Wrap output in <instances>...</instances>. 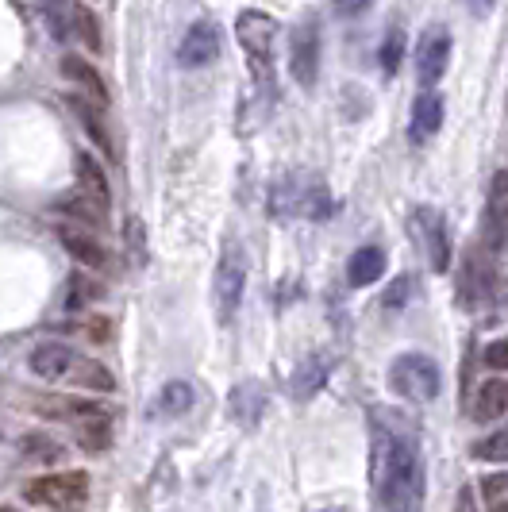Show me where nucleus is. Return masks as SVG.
Instances as JSON below:
<instances>
[{
	"label": "nucleus",
	"mask_w": 508,
	"mask_h": 512,
	"mask_svg": "<svg viewBox=\"0 0 508 512\" xmlns=\"http://www.w3.org/2000/svg\"><path fill=\"white\" fill-rule=\"evenodd\" d=\"M370 478L385 512H420L424 509V459L420 443L405 428H385L378 416L374 428V462Z\"/></svg>",
	"instance_id": "obj_1"
},
{
	"label": "nucleus",
	"mask_w": 508,
	"mask_h": 512,
	"mask_svg": "<svg viewBox=\"0 0 508 512\" xmlns=\"http://www.w3.org/2000/svg\"><path fill=\"white\" fill-rule=\"evenodd\" d=\"M235 39L247 54V66L258 85H270L274 81V39H278V20L258 12V8H247L239 12L235 20Z\"/></svg>",
	"instance_id": "obj_2"
},
{
	"label": "nucleus",
	"mask_w": 508,
	"mask_h": 512,
	"mask_svg": "<svg viewBox=\"0 0 508 512\" xmlns=\"http://www.w3.org/2000/svg\"><path fill=\"white\" fill-rule=\"evenodd\" d=\"M270 216H305V220H328L331 197L320 178H285L270 193Z\"/></svg>",
	"instance_id": "obj_3"
},
{
	"label": "nucleus",
	"mask_w": 508,
	"mask_h": 512,
	"mask_svg": "<svg viewBox=\"0 0 508 512\" xmlns=\"http://www.w3.org/2000/svg\"><path fill=\"white\" fill-rule=\"evenodd\" d=\"M389 389L397 397H405L412 405H428L439 397L443 389V374H439V362L420 355V351H408V355H397L393 366H389Z\"/></svg>",
	"instance_id": "obj_4"
},
{
	"label": "nucleus",
	"mask_w": 508,
	"mask_h": 512,
	"mask_svg": "<svg viewBox=\"0 0 508 512\" xmlns=\"http://www.w3.org/2000/svg\"><path fill=\"white\" fill-rule=\"evenodd\" d=\"M24 497L31 505L43 509H77L89 497V474L85 470H58V474H43L24 489Z\"/></svg>",
	"instance_id": "obj_5"
},
{
	"label": "nucleus",
	"mask_w": 508,
	"mask_h": 512,
	"mask_svg": "<svg viewBox=\"0 0 508 512\" xmlns=\"http://www.w3.org/2000/svg\"><path fill=\"white\" fill-rule=\"evenodd\" d=\"M289 74L301 89H312L320 77V24L305 20L289 35Z\"/></svg>",
	"instance_id": "obj_6"
},
{
	"label": "nucleus",
	"mask_w": 508,
	"mask_h": 512,
	"mask_svg": "<svg viewBox=\"0 0 508 512\" xmlns=\"http://www.w3.org/2000/svg\"><path fill=\"white\" fill-rule=\"evenodd\" d=\"M451 62V31L447 27H428L416 43V81L420 89H435L439 77L447 74Z\"/></svg>",
	"instance_id": "obj_7"
},
{
	"label": "nucleus",
	"mask_w": 508,
	"mask_h": 512,
	"mask_svg": "<svg viewBox=\"0 0 508 512\" xmlns=\"http://www.w3.org/2000/svg\"><path fill=\"white\" fill-rule=\"evenodd\" d=\"M412 231H416L420 247L428 251V262H432L435 274H447L451 270V231H447V220L435 208H416Z\"/></svg>",
	"instance_id": "obj_8"
},
{
	"label": "nucleus",
	"mask_w": 508,
	"mask_h": 512,
	"mask_svg": "<svg viewBox=\"0 0 508 512\" xmlns=\"http://www.w3.org/2000/svg\"><path fill=\"white\" fill-rule=\"evenodd\" d=\"M243 289H247V262L243 255L228 247L220 266H216V305H220V320H231V312L243 301Z\"/></svg>",
	"instance_id": "obj_9"
},
{
	"label": "nucleus",
	"mask_w": 508,
	"mask_h": 512,
	"mask_svg": "<svg viewBox=\"0 0 508 512\" xmlns=\"http://www.w3.org/2000/svg\"><path fill=\"white\" fill-rule=\"evenodd\" d=\"M66 108L77 116V124L89 135V143H93L108 162H120L116 139H112V131H108V124H104V116H101V104H89V97H74V93H70V97H66Z\"/></svg>",
	"instance_id": "obj_10"
},
{
	"label": "nucleus",
	"mask_w": 508,
	"mask_h": 512,
	"mask_svg": "<svg viewBox=\"0 0 508 512\" xmlns=\"http://www.w3.org/2000/svg\"><path fill=\"white\" fill-rule=\"evenodd\" d=\"M220 54V31L212 24H193L178 47V62L185 70H201Z\"/></svg>",
	"instance_id": "obj_11"
},
{
	"label": "nucleus",
	"mask_w": 508,
	"mask_h": 512,
	"mask_svg": "<svg viewBox=\"0 0 508 512\" xmlns=\"http://www.w3.org/2000/svg\"><path fill=\"white\" fill-rule=\"evenodd\" d=\"M58 239H62V247L70 251L81 270H89V274H104L108 266H112V258L104 251L101 243L89 235V231H77V228H58Z\"/></svg>",
	"instance_id": "obj_12"
},
{
	"label": "nucleus",
	"mask_w": 508,
	"mask_h": 512,
	"mask_svg": "<svg viewBox=\"0 0 508 512\" xmlns=\"http://www.w3.org/2000/svg\"><path fill=\"white\" fill-rule=\"evenodd\" d=\"M51 208L58 216H66V220H77L81 231H101L104 224H108V216H104L108 208L97 205V201H93L89 193H81V189H77V193H62Z\"/></svg>",
	"instance_id": "obj_13"
},
{
	"label": "nucleus",
	"mask_w": 508,
	"mask_h": 512,
	"mask_svg": "<svg viewBox=\"0 0 508 512\" xmlns=\"http://www.w3.org/2000/svg\"><path fill=\"white\" fill-rule=\"evenodd\" d=\"M70 366H77L70 343L47 339V343H39V347L31 351V370H35L43 382H58V378H66V374H70Z\"/></svg>",
	"instance_id": "obj_14"
},
{
	"label": "nucleus",
	"mask_w": 508,
	"mask_h": 512,
	"mask_svg": "<svg viewBox=\"0 0 508 512\" xmlns=\"http://www.w3.org/2000/svg\"><path fill=\"white\" fill-rule=\"evenodd\" d=\"M58 70H62V77H66V81L81 85V89L93 97V104H101V108H104V104L112 101V97H108V81H104L101 70H97L89 58H81V54H66Z\"/></svg>",
	"instance_id": "obj_15"
},
{
	"label": "nucleus",
	"mask_w": 508,
	"mask_h": 512,
	"mask_svg": "<svg viewBox=\"0 0 508 512\" xmlns=\"http://www.w3.org/2000/svg\"><path fill=\"white\" fill-rule=\"evenodd\" d=\"M439 128H443V97L435 89H424L416 97V104H412V128H408V135H412V143H428Z\"/></svg>",
	"instance_id": "obj_16"
},
{
	"label": "nucleus",
	"mask_w": 508,
	"mask_h": 512,
	"mask_svg": "<svg viewBox=\"0 0 508 512\" xmlns=\"http://www.w3.org/2000/svg\"><path fill=\"white\" fill-rule=\"evenodd\" d=\"M35 409L43 412V416H62V420H101V416H112L108 405L101 401H93V397H47V401H39Z\"/></svg>",
	"instance_id": "obj_17"
},
{
	"label": "nucleus",
	"mask_w": 508,
	"mask_h": 512,
	"mask_svg": "<svg viewBox=\"0 0 508 512\" xmlns=\"http://www.w3.org/2000/svg\"><path fill=\"white\" fill-rule=\"evenodd\" d=\"M74 174L81 181V193H89L97 205H112V185H108V174L101 170V162L93 158L89 151H77L74 154Z\"/></svg>",
	"instance_id": "obj_18"
},
{
	"label": "nucleus",
	"mask_w": 508,
	"mask_h": 512,
	"mask_svg": "<svg viewBox=\"0 0 508 512\" xmlns=\"http://www.w3.org/2000/svg\"><path fill=\"white\" fill-rule=\"evenodd\" d=\"M381 274H385V251L374 247V243L358 247L355 255H351V262H347V282L355 285V289L381 282Z\"/></svg>",
	"instance_id": "obj_19"
},
{
	"label": "nucleus",
	"mask_w": 508,
	"mask_h": 512,
	"mask_svg": "<svg viewBox=\"0 0 508 512\" xmlns=\"http://www.w3.org/2000/svg\"><path fill=\"white\" fill-rule=\"evenodd\" d=\"M474 420L489 424V420H501L508 412V378H489L474 397Z\"/></svg>",
	"instance_id": "obj_20"
},
{
	"label": "nucleus",
	"mask_w": 508,
	"mask_h": 512,
	"mask_svg": "<svg viewBox=\"0 0 508 512\" xmlns=\"http://www.w3.org/2000/svg\"><path fill=\"white\" fill-rule=\"evenodd\" d=\"M328 355H316V359L301 362V370L293 374V382H289V389H293V397L297 401H308V397H316V389L328 382Z\"/></svg>",
	"instance_id": "obj_21"
},
{
	"label": "nucleus",
	"mask_w": 508,
	"mask_h": 512,
	"mask_svg": "<svg viewBox=\"0 0 508 512\" xmlns=\"http://www.w3.org/2000/svg\"><path fill=\"white\" fill-rule=\"evenodd\" d=\"M101 297H104V285L93 274H85V270L70 274V282H66V308L70 312L74 308H89L93 301H101Z\"/></svg>",
	"instance_id": "obj_22"
},
{
	"label": "nucleus",
	"mask_w": 508,
	"mask_h": 512,
	"mask_svg": "<svg viewBox=\"0 0 508 512\" xmlns=\"http://www.w3.org/2000/svg\"><path fill=\"white\" fill-rule=\"evenodd\" d=\"M74 374V385H81V389H89V393H116V378H112V370L104 366V362H77V370H70Z\"/></svg>",
	"instance_id": "obj_23"
},
{
	"label": "nucleus",
	"mask_w": 508,
	"mask_h": 512,
	"mask_svg": "<svg viewBox=\"0 0 508 512\" xmlns=\"http://www.w3.org/2000/svg\"><path fill=\"white\" fill-rule=\"evenodd\" d=\"M74 35L89 47V54L104 51L101 20H97V12H89V4H74Z\"/></svg>",
	"instance_id": "obj_24"
},
{
	"label": "nucleus",
	"mask_w": 508,
	"mask_h": 512,
	"mask_svg": "<svg viewBox=\"0 0 508 512\" xmlns=\"http://www.w3.org/2000/svg\"><path fill=\"white\" fill-rule=\"evenodd\" d=\"M193 409V385L189 382H166L158 393V412L162 416H185Z\"/></svg>",
	"instance_id": "obj_25"
},
{
	"label": "nucleus",
	"mask_w": 508,
	"mask_h": 512,
	"mask_svg": "<svg viewBox=\"0 0 508 512\" xmlns=\"http://www.w3.org/2000/svg\"><path fill=\"white\" fill-rule=\"evenodd\" d=\"M77 443H81V451H89V455L108 451V443H112V416L85 420V424H81V432H77Z\"/></svg>",
	"instance_id": "obj_26"
},
{
	"label": "nucleus",
	"mask_w": 508,
	"mask_h": 512,
	"mask_svg": "<svg viewBox=\"0 0 508 512\" xmlns=\"http://www.w3.org/2000/svg\"><path fill=\"white\" fill-rule=\"evenodd\" d=\"M470 455L478 462H508V424L497 428V432H489V436L474 439L470 443Z\"/></svg>",
	"instance_id": "obj_27"
},
{
	"label": "nucleus",
	"mask_w": 508,
	"mask_h": 512,
	"mask_svg": "<svg viewBox=\"0 0 508 512\" xmlns=\"http://www.w3.org/2000/svg\"><path fill=\"white\" fill-rule=\"evenodd\" d=\"M381 70L393 77L397 70H401V62H405V31L393 24L389 31H385V39H381Z\"/></svg>",
	"instance_id": "obj_28"
},
{
	"label": "nucleus",
	"mask_w": 508,
	"mask_h": 512,
	"mask_svg": "<svg viewBox=\"0 0 508 512\" xmlns=\"http://www.w3.org/2000/svg\"><path fill=\"white\" fill-rule=\"evenodd\" d=\"M482 362L489 370H497V374H508V339H493V343L485 347Z\"/></svg>",
	"instance_id": "obj_29"
},
{
	"label": "nucleus",
	"mask_w": 508,
	"mask_h": 512,
	"mask_svg": "<svg viewBox=\"0 0 508 512\" xmlns=\"http://www.w3.org/2000/svg\"><path fill=\"white\" fill-rule=\"evenodd\" d=\"M24 451H27V455H39L43 462L62 459V447H58V443H51L47 436H27L24 439Z\"/></svg>",
	"instance_id": "obj_30"
},
{
	"label": "nucleus",
	"mask_w": 508,
	"mask_h": 512,
	"mask_svg": "<svg viewBox=\"0 0 508 512\" xmlns=\"http://www.w3.org/2000/svg\"><path fill=\"white\" fill-rule=\"evenodd\" d=\"M127 251H131L135 262H147V251H143V220L139 216L127 220Z\"/></svg>",
	"instance_id": "obj_31"
},
{
	"label": "nucleus",
	"mask_w": 508,
	"mask_h": 512,
	"mask_svg": "<svg viewBox=\"0 0 508 512\" xmlns=\"http://www.w3.org/2000/svg\"><path fill=\"white\" fill-rule=\"evenodd\" d=\"M81 332L89 335L93 343H108V339H112V320H108V316H89V320L81 324Z\"/></svg>",
	"instance_id": "obj_32"
},
{
	"label": "nucleus",
	"mask_w": 508,
	"mask_h": 512,
	"mask_svg": "<svg viewBox=\"0 0 508 512\" xmlns=\"http://www.w3.org/2000/svg\"><path fill=\"white\" fill-rule=\"evenodd\" d=\"M408 293H412V278H397V282L385 289V308H405Z\"/></svg>",
	"instance_id": "obj_33"
},
{
	"label": "nucleus",
	"mask_w": 508,
	"mask_h": 512,
	"mask_svg": "<svg viewBox=\"0 0 508 512\" xmlns=\"http://www.w3.org/2000/svg\"><path fill=\"white\" fill-rule=\"evenodd\" d=\"M370 8V0H331V12L339 16V20H355Z\"/></svg>",
	"instance_id": "obj_34"
},
{
	"label": "nucleus",
	"mask_w": 508,
	"mask_h": 512,
	"mask_svg": "<svg viewBox=\"0 0 508 512\" xmlns=\"http://www.w3.org/2000/svg\"><path fill=\"white\" fill-rule=\"evenodd\" d=\"M482 493L489 497V501L508 497V474H489V478H482Z\"/></svg>",
	"instance_id": "obj_35"
},
{
	"label": "nucleus",
	"mask_w": 508,
	"mask_h": 512,
	"mask_svg": "<svg viewBox=\"0 0 508 512\" xmlns=\"http://www.w3.org/2000/svg\"><path fill=\"white\" fill-rule=\"evenodd\" d=\"M455 512H474V489H470V486H462V489H458Z\"/></svg>",
	"instance_id": "obj_36"
},
{
	"label": "nucleus",
	"mask_w": 508,
	"mask_h": 512,
	"mask_svg": "<svg viewBox=\"0 0 508 512\" xmlns=\"http://www.w3.org/2000/svg\"><path fill=\"white\" fill-rule=\"evenodd\" d=\"M466 8H470L474 16H485V12L493 8V0H466Z\"/></svg>",
	"instance_id": "obj_37"
},
{
	"label": "nucleus",
	"mask_w": 508,
	"mask_h": 512,
	"mask_svg": "<svg viewBox=\"0 0 508 512\" xmlns=\"http://www.w3.org/2000/svg\"><path fill=\"white\" fill-rule=\"evenodd\" d=\"M489 512H508V501H501V505H493Z\"/></svg>",
	"instance_id": "obj_38"
},
{
	"label": "nucleus",
	"mask_w": 508,
	"mask_h": 512,
	"mask_svg": "<svg viewBox=\"0 0 508 512\" xmlns=\"http://www.w3.org/2000/svg\"><path fill=\"white\" fill-rule=\"evenodd\" d=\"M0 512H16V509H4V505H0Z\"/></svg>",
	"instance_id": "obj_39"
}]
</instances>
